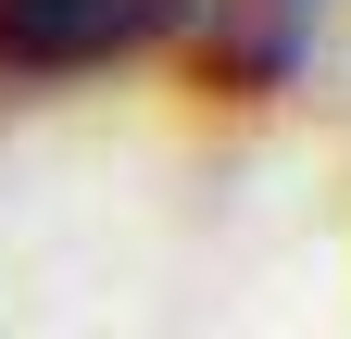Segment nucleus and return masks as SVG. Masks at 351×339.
I'll return each mask as SVG.
<instances>
[{"mask_svg":"<svg viewBox=\"0 0 351 339\" xmlns=\"http://www.w3.org/2000/svg\"><path fill=\"white\" fill-rule=\"evenodd\" d=\"M176 13V0H0V75H75L113 63Z\"/></svg>","mask_w":351,"mask_h":339,"instance_id":"nucleus-1","label":"nucleus"},{"mask_svg":"<svg viewBox=\"0 0 351 339\" xmlns=\"http://www.w3.org/2000/svg\"><path fill=\"white\" fill-rule=\"evenodd\" d=\"M263 13H276V25H289V13H314V0H263Z\"/></svg>","mask_w":351,"mask_h":339,"instance_id":"nucleus-2","label":"nucleus"}]
</instances>
